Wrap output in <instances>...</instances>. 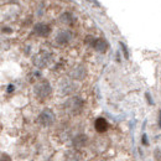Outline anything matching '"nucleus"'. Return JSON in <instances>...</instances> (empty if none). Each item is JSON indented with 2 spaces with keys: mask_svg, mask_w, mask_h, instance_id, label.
<instances>
[{
  "mask_svg": "<svg viewBox=\"0 0 161 161\" xmlns=\"http://www.w3.org/2000/svg\"><path fill=\"white\" fill-rule=\"evenodd\" d=\"M159 126L161 128V110L159 112Z\"/></svg>",
  "mask_w": 161,
  "mask_h": 161,
  "instance_id": "4468645a",
  "label": "nucleus"
},
{
  "mask_svg": "<svg viewBox=\"0 0 161 161\" xmlns=\"http://www.w3.org/2000/svg\"><path fill=\"white\" fill-rule=\"evenodd\" d=\"M34 31L39 36H47L51 32V27L48 25H46V24H36Z\"/></svg>",
  "mask_w": 161,
  "mask_h": 161,
  "instance_id": "20e7f679",
  "label": "nucleus"
},
{
  "mask_svg": "<svg viewBox=\"0 0 161 161\" xmlns=\"http://www.w3.org/2000/svg\"><path fill=\"white\" fill-rule=\"evenodd\" d=\"M37 121L42 126H50L55 121V113L51 109H43L37 118Z\"/></svg>",
  "mask_w": 161,
  "mask_h": 161,
  "instance_id": "f03ea898",
  "label": "nucleus"
},
{
  "mask_svg": "<svg viewBox=\"0 0 161 161\" xmlns=\"http://www.w3.org/2000/svg\"><path fill=\"white\" fill-rule=\"evenodd\" d=\"M94 126H96V130L99 131V133H104L107 129H108V123L104 118H98L96 123H94Z\"/></svg>",
  "mask_w": 161,
  "mask_h": 161,
  "instance_id": "6e6552de",
  "label": "nucleus"
},
{
  "mask_svg": "<svg viewBox=\"0 0 161 161\" xmlns=\"http://www.w3.org/2000/svg\"><path fill=\"white\" fill-rule=\"evenodd\" d=\"M92 46H93L94 50L98 51V52H105L107 48H108V43H107V41L103 40V39H97V40H94L93 42H92Z\"/></svg>",
  "mask_w": 161,
  "mask_h": 161,
  "instance_id": "423d86ee",
  "label": "nucleus"
},
{
  "mask_svg": "<svg viewBox=\"0 0 161 161\" xmlns=\"http://www.w3.org/2000/svg\"><path fill=\"white\" fill-rule=\"evenodd\" d=\"M87 142V136L86 135H77L75 139H73V145L76 146V147H82V146H84V144Z\"/></svg>",
  "mask_w": 161,
  "mask_h": 161,
  "instance_id": "1a4fd4ad",
  "label": "nucleus"
},
{
  "mask_svg": "<svg viewBox=\"0 0 161 161\" xmlns=\"http://www.w3.org/2000/svg\"><path fill=\"white\" fill-rule=\"evenodd\" d=\"M35 94L41 98V99H45V98H47L50 94H51V92H52V88H51V84L47 82V80H42L40 83H37L36 86H35Z\"/></svg>",
  "mask_w": 161,
  "mask_h": 161,
  "instance_id": "f257e3e1",
  "label": "nucleus"
},
{
  "mask_svg": "<svg viewBox=\"0 0 161 161\" xmlns=\"http://www.w3.org/2000/svg\"><path fill=\"white\" fill-rule=\"evenodd\" d=\"M71 37H72V35H71L69 31H62V32H60V34L57 35L56 41H57L60 45H66L68 41L71 40Z\"/></svg>",
  "mask_w": 161,
  "mask_h": 161,
  "instance_id": "0eeeda50",
  "label": "nucleus"
},
{
  "mask_svg": "<svg viewBox=\"0 0 161 161\" xmlns=\"http://www.w3.org/2000/svg\"><path fill=\"white\" fill-rule=\"evenodd\" d=\"M64 107L67 108V110H69L71 113H80L82 107H83V101L80 99V97H73V98H69L68 101L66 102Z\"/></svg>",
  "mask_w": 161,
  "mask_h": 161,
  "instance_id": "7ed1b4c3",
  "label": "nucleus"
},
{
  "mask_svg": "<svg viewBox=\"0 0 161 161\" xmlns=\"http://www.w3.org/2000/svg\"><path fill=\"white\" fill-rule=\"evenodd\" d=\"M142 144H144V145H149V141H147V136H146V134H144V135H142Z\"/></svg>",
  "mask_w": 161,
  "mask_h": 161,
  "instance_id": "f8f14e48",
  "label": "nucleus"
},
{
  "mask_svg": "<svg viewBox=\"0 0 161 161\" xmlns=\"http://www.w3.org/2000/svg\"><path fill=\"white\" fill-rule=\"evenodd\" d=\"M48 62H50V55L48 53H40L34 60V63L37 67H45V66H47Z\"/></svg>",
  "mask_w": 161,
  "mask_h": 161,
  "instance_id": "39448f33",
  "label": "nucleus"
},
{
  "mask_svg": "<svg viewBox=\"0 0 161 161\" xmlns=\"http://www.w3.org/2000/svg\"><path fill=\"white\" fill-rule=\"evenodd\" d=\"M154 156L158 161H161V150L160 149H156L155 153H154Z\"/></svg>",
  "mask_w": 161,
  "mask_h": 161,
  "instance_id": "9d476101",
  "label": "nucleus"
},
{
  "mask_svg": "<svg viewBox=\"0 0 161 161\" xmlns=\"http://www.w3.org/2000/svg\"><path fill=\"white\" fill-rule=\"evenodd\" d=\"M0 161H11V158H10L8 154L3 153V154H1V159H0Z\"/></svg>",
  "mask_w": 161,
  "mask_h": 161,
  "instance_id": "9b49d317",
  "label": "nucleus"
},
{
  "mask_svg": "<svg viewBox=\"0 0 161 161\" xmlns=\"http://www.w3.org/2000/svg\"><path fill=\"white\" fill-rule=\"evenodd\" d=\"M13 89H14L13 86H9V87H8V92H13Z\"/></svg>",
  "mask_w": 161,
  "mask_h": 161,
  "instance_id": "2eb2a0df",
  "label": "nucleus"
},
{
  "mask_svg": "<svg viewBox=\"0 0 161 161\" xmlns=\"http://www.w3.org/2000/svg\"><path fill=\"white\" fill-rule=\"evenodd\" d=\"M146 98H147V101H149V103H150V104H153V101H151V97H150V94H149V93H146Z\"/></svg>",
  "mask_w": 161,
  "mask_h": 161,
  "instance_id": "ddd939ff",
  "label": "nucleus"
}]
</instances>
